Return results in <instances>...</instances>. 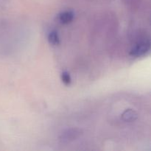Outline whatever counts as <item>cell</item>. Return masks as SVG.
<instances>
[{"label":"cell","instance_id":"cell-1","mask_svg":"<svg viewBox=\"0 0 151 151\" xmlns=\"http://www.w3.org/2000/svg\"><path fill=\"white\" fill-rule=\"evenodd\" d=\"M150 44L149 41H142L136 44L130 52V55L133 57H140L144 55L150 50Z\"/></svg>","mask_w":151,"mask_h":151},{"label":"cell","instance_id":"cell-3","mask_svg":"<svg viewBox=\"0 0 151 151\" xmlns=\"http://www.w3.org/2000/svg\"><path fill=\"white\" fill-rule=\"evenodd\" d=\"M81 134V131L78 129L67 130L62 134V140H74Z\"/></svg>","mask_w":151,"mask_h":151},{"label":"cell","instance_id":"cell-5","mask_svg":"<svg viewBox=\"0 0 151 151\" xmlns=\"http://www.w3.org/2000/svg\"><path fill=\"white\" fill-rule=\"evenodd\" d=\"M48 41L52 45H58L60 44V38L56 31L53 30L49 33L48 35Z\"/></svg>","mask_w":151,"mask_h":151},{"label":"cell","instance_id":"cell-2","mask_svg":"<svg viewBox=\"0 0 151 151\" xmlns=\"http://www.w3.org/2000/svg\"><path fill=\"white\" fill-rule=\"evenodd\" d=\"M138 114L133 109H126L121 115V118L123 121L126 122H132L137 120Z\"/></svg>","mask_w":151,"mask_h":151},{"label":"cell","instance_id":"cell-6","mask_svg":"<svg viewBox=\"0 0 151 151\" xmlns=\"http://www.w3.org/2000/svg\"><path fill=\"white\" fill-rule=\"evenodd\" d=\"M61 81L65 85H69L72 82V78H71L70 75L67 72H63L61 73Z\"/></svg>","mask_w":151,"mask_h":151},{"label":"cell","instance_id":"cell-4","mask_svg":"<svg viewBox=\"0 0 151 151\" xmlns=\"http://www.w3.org/2000/svg\"><path fill=\"white\" fill-rule=\"evenodd\" d=\"M74 13L72 11H64L59 16V20L63 24H69L73 20Z\"/></svg>","mask_w":151,"mask_h":151}]
</instances>
